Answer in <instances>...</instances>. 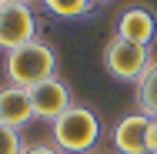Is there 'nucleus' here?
I'll return each instance as SVG.
<instances>
[{"mask_svg":"<svg viewBox=\"0 0 157 154\" xmlns=\"http://www.w3.org/2000/svg\"><path fill=\"white\" fill-rule=\"evenodd\" d=\"M134 87H137V111L154 121L157 117V61H151V67L144 70V77Z\"/></svg>","mask_w":157,"mask_h":154,"instance_id":"9","label":"nucleus"},{"mask_svg":"<svg viewBox=\"0 0 157 154\" xmlns=\"http://www.w3.org/2000/svg\"><path fill=\"white\" fill-rule=\"evenodd\" d=\"M3 74L13 87H33L57 74V50L44 40H33L27 47H17L3 57Z\"/></svg>","mask_w":157,"mask_h":154,"instance_id":"1","label":"nucleus"},{"mask_svg":"<svg viewBox=\"0 0 157 154\" xmlns=\"http://www.w3.org/2000/svg\"><path fill=\"white\" fill-rule=\"evenodd\" d=\"M37 17L30 7L20 3H0V50L10 54L17 47H27L37 40Z\"/></svg>","mask_w":157,"mask_h":154,"instance_id":"4","label":"nucleus"},{"mask_svg":"<svg viewBox=\"0 0 157 154\" xmlns=\"http://www.w3.org/2000/svg\"><path fill=\"white\" fill-rule=\"evenodd\" d=\"M97 137H100V121L84 104H70L54 121V148H60L63 154H90Z\"/></svg>","mask_w":157,"mask_h":154,"instance_id":"2","label":"nucleus"},{"mask_svg":"<svg viewBox=\"0 0 157 154\" xmlns=\"http://www.w3.org/2000/svg\"><path fill=\"white\" fill-rule=\"evenodd\" d=\"M117 37H124L130 44H144L151 47L157 37V20L147 7H127L124 14L117 17Z\"/></svg>","mask_w":157,"mask_h":154,"instance_id":"7","label":"nucleus"},{"mask_svg":"<svg viewBox=\"0 0 157 154\" xmlns=\"http://www.w3.org/2000/svg\"><path fill=\"white\" fill-rule=\"evenodd\" d=\"M90 154H104V151H90Z\"/></svg>","mask_w":157,"mask_h":154,"instance_id":"15","label":"nucleus"},{"mask_svg":"<svg viewBox=\"0 0 157 154\" xmlns=\"http://www.w3.org/2000/svg\"><path fill=\"white\" fill-rule=\"evenodd\" d=\"M30 121H33V104H30L27 87H13V84L0 87V124L20 131Z\"/></svg>","mask_w":157,"mask_h":154,"instance_id":"8","label":"nucleus"},{"mask_svg":"<svg viewBox=\"0 0 157 154\" xmlns=\"http://www.w3.org/2000/svg\"><path fill=\"white\" fill-rule=\"evenodd\" d=\"M40 3L60 20H77V17L90 14V7H94V0H40Z\"/></svg>","mask_w":157,"mask_h":154,"instance_id":"10","label":"nucleus"},{"mask_svg":"<svg viewBox=\"0 0 157 154\" xmlns=\"http://www.w3.org/2000/svg\"><path fill=\"white\" fill-rule=\"evenodd\" d=\"M27 94H30V104H33V117L50 121V124H54L63 111L74 104L70 87L63 84L57 74H54V77H47V81H40V84H33V87H27Z\"/></svg>","mask_w":157,"mask_h":154,"instance_id":"5","label":"nucleus"},{"mask_svg":"<svg viewBox=\"0 0 157 154\" xmlns=\"http://www.w3.org/2000/svg\"><path fill=\"white\" fill-rule=\"evenodd\" d=\"M24 154H63L60 148H54V144H27Z\"/></svg>","mask_w":157,"mask_h":154,"instance_id":"12","label":"nucleus"},{"mask_svg":"<svg viewBox=\"0 0 157 154\" xmlns=\"http://www.w3.org/2000/svg\"><path fill=\"white\" fill-rule=\"evenodd\" d=\"M0 3H20V7H30V0H0Z\"/></svg>","mask_w":157,"mask_h":154,"instance_id":"14","label":"nucleus"},{"mask_svg":"<svg viewBox=\"0 0 157 154\" xmlns=\"http://www.w3.org/2000/svg\"><path fill=\"white\" fill-rule=\"evenodd\" d=\"M94 3H104V0H94Z\"/></svg>","mask_w":157,"mask_h":154,"instance_id":"16","label":"nucleus"},{"mask_svg":"<svg viewBox=\"0 0 157 154\" xmlns=\"http://www.w3.org/2000/svg\"><path fill=\"white\" fill-rule=\"evenodd\" d=\"M147 154H157V117L151 121V131H147Z\"/></svg>","mask_w":157,"mask_h":154,"instance_id":"13","label":"nucleus"},{"mask_svg":"<svg viewBox=\"0 0 157 154\" xmlns=\"http://www.w3.org/2000/svg\"><path fill=\"white\" fill-rule=\"evenodd\" d=\"M147 131H151V117L134 111L124 114L121 121L114 124V148L117 154H147Z\"/></svg>","mask_w":157,"mask_h":154,"instance_id":"6","label":"nucleus"},{"mask_svg":"<svg viewBox=\"0 0 157 154\" xmlns=\"http://www.w3.org/2000/svg\"><path fill=\"white\" fill-rule=\"evenodd\" d=\"M24 148H27V144H24L20 131L0 124V154H24Z\"/></svg>","mask_w":157,"mask_h":154,"instance_id":"11","label":"nucleus"},{"mask_svg":"<svg viewBox=\"0 0 157 154\" xmlns=\"http://www.w3.org/2000/svg\"><path fill=\"white\" fill-rule=\"evenodd\" d=\"M151 47L144 44H130L124 37H110L107 47H104V67L114 81H124V84H137L144 77V70L151 67Z\"/></svg>","mask_w":157,"mask_h":154,"instance_id":"3","label":"nucleus"}]
</instances>
